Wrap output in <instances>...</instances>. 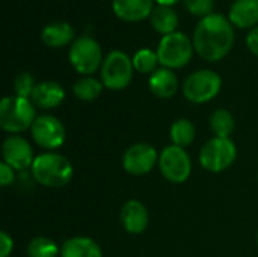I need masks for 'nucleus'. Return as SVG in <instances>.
I'll list each match as a JSON object with an SVG mask.
<instances>
[{
  "mask_svg": "<svg viewBox=\"0 0 258 257\" xmlns=\"http://www.w3.org/2000/svg\"><path fill=\"white\" fill-rule=\"evenodd\" d=\"M60 257H103V253L94 239L86 236H74L62 244Z\"/></svg>",
  "mask_w": 258,
  "mask_h": 257,
  "instance_id": "6ab92c4d",
  "label": "nucleus"
},
{
  "mask_svg": "<svg viewBox=\"0 0 258 257\" xmlns=\"http://www.w3.org/2000/svg\"><path fill=\"white\" fill-rule=\"evenodd\" d=\"M234 44L231 21L222 14H212L198 21L194 30V48L209 62L225 58Z\"/></svg>",
  "mask_w": 258,
  "mask_h": 257,
  "instance_id": "f257e3e1",
  "label": "nucleus"
},
{
  "mask_svg": "<svg viewBox=\"0 0 258 257\" xmlns=\"http://www.w3.org/2000/svg\"><path fill=\"white\" fill-rule=\"evenodd\" d=\"M228 20L237 27L254 29L258 23V0H234L230 6Z\"/></svg>",
  "mask_w": 258,
  "mask_h": 257,
  "instance_id": "f3484780",
  "label": "nucleus"
},
{
  "mask_svg": "<svg viewBox=\"0 0 258 257\" xmlns=\"http://www.w3.org/2000/svg\"><path fill=\"white\" fill-rule=\"evenodd\" d=\"M237 148L230 138H212L200 151V164L210 173H222L233 165Z\"/></svg>",
  "mask_w": 258,
  "mask_h": 257,
  "instance_id": "6e6552de",
  "label": "nucleus"
},
{
  "mask_svg": "<svg viewBox=\"0 0 258 257\" xmlns=\"http://www.w3.org/2000/svg\"><path fill=\"white\" fill-rule=\"evenodd\" d=\"M150 23L153 26V29L159 33L165 35H171L174 32H177L178 27V15L177 12L171 8V6H163V5H157L154 6L151 15H150Z\"/></svg>",
  "mask_w": 258,
  "mask_h": 257,
  "instance_id": "aec40b11",
  "label": "nucleus"
},
{
  "mask_svg": "<svg viewBox=\"0 0 258 257\" xmlns=\"http://www.w3.org/2000/svg\"><path fill=\"white\" fill-rule=\"evenodd\" d=\"M150 91L157 98H171L178 91V79L169 68H157L148 80Z\"/></svg>",
  "mask_w": 258,
  "mask_h": 257,
  "instance_id": "dca6fc26",
  "label": "nucleus"
},
{
  "mask_svg": "<svg viewBox=\"0 0 258 257\" xmlns=\"http://www.w3.org/2000/svg\"><path fill=\"white\" fill-rule=\"evenodd\" d=\"M32 138L38 147L53 151L63 145L67 133L60 120L53 115H39L30 127Z\"/></svg>",
  "mask_w": 258,
  "mask_h": 257,
  "instance_id": "9d476101",
  "label": "nucleus"
},
{
  "mask_svg": "<svg viewBox=\"0 0 258 257\" xmlns=\"http://www.w3.org/2000/svg\"><path fill=\"white\" fill-rule=\"evenodd\" d=\"M60 254V248L57 244L45 236L33 238L27 245V256L29 257H57Z\"/></svg>",
  "mask_w": 258,
  "mask_h": 257,
  "instance_id": "b1692460",
  "label": "nucleus"
},
{
  "mask_svg": "<svg viewBox=\"0 0 258 257\" xmlns=\"http://www.w3.org/2000/svg\"><path fill=\"white\" fill-rule=\"evenodd\" d=\"M30 170L33 179L47 188H62L71 182L74 174L73 164L65 156L54 151L38 155Z\"/></svg>",
  "mask_w": 258,
  "mask_h": 257,
  "instance_id": "f03ea898",
  "label": "nucleus"
},
{
  "mask_svg": "<svg viewBox=\"0 0 258 257\" xmlns=\"http://www.w3.org/2000/svg\"><path fill=\"white\" fill-rule=\"evenodd\" d=\"M157 5H163V6H172L175 3H178L180 0H156Z\"/></svg>",
  "mask_w": 258,
  "mask_h": 257,
  "instance_id": "7c9ffc66",
  "label": "nucleus"
},
{
  "mask_svg": "<svg viewBox=\"0 0 258 257\" xmlns=\"http://www.w3.org/2000/svg\"><path fill=\"white\" fill-rule=\"evenodd\" d=\"M133 59L121 50H112L101 65V82L112 91L127 88L133 79Z\"/></svg>",
  "mask_w": 258,
  "mask_h": 257,
  "instance_id": "39448f33",
  "label": "nucleus"
},
{
  "mask_svg": "<svg viewBox=\"0 0 258 257\" xmlns=\"http://www.w3.org/2000/svg\"><path fill=\"white\" fill-rule=\"evenodd\" d=\"M257 242H258V238H257Z\"/></svg>",
  "mask_w": 258,
  "mask_h": 257,
  "instance_id": "2f4dec72",
  "label": "nucleus"
},
{
  "mask_svg": "<svg viewBox=\"0 0 258 257\" xmlns=\"http://www.w3.org/2000/svg\"><path fill=\"white\" fill-rule=\"evenodd\" d=\"M36 82L35 77L30 73H20L15 80H14V91L15 95L18 97H24V98H30L33 94V89L36 88Z\"/></svg>",
  "mask_w": 258,
  "mask_h": 257,
  "instance_id": "a878e982",
  "label": "nucleus"
},
{
  "mask_svg": "<svg viewBox=\"0 0 258 257\" xmlns=\"http://www.w3.org/2000/svg\"><path fill=\"white\" fill-rule=\"evenodd\" d=\"M194 41L186 33L174 32L171 35H165L157 47L159 64L163 68H181L187 65L194 55Z\"/></svg>",
  "mask_w": 258,
  "mask_h": 257,
  "instance_id": "20e7f679",
  "label": "nucleus"
},
{
  "mask_svg": "<svg viewBox=\"0 0 258 257\" xmlns=\"http://www.w3.org/2000/svg\"><path fill=\"white\" fill-rule=\"evenodd\" d=\"M124 230L130 235H141L148 227L150 215L145 204L139 200H128L119 214Z\"/></svg>",
  "mask_w": 258,
  "mask_h": 257,
  "instance_id": "ddd939ff",
  "label": "nucleus"
},
{
  "mask_svg": "<svg viewBox=\"0 0 258 257\" xmlns=\"http://www.w3.org/2000/svg\"><path fill=\"white\" fill-rule=\"evenodd\" d=\"M74 38V27L67 21H51L41 30V39L48 47H65Z\"/></svg>",
  "mask_w": 258,
  "mask_h": 257,
  "instance_id": "a211bd4d",
  "label": "nucleus"
},
{
  "mask_svg": "<svg viewBox=\"0 0 258 257\" xmlns=\"http://www.w3.org/2000/svg\"><path fill=\"white\" fill-rule=\"evenodd\" d=\"M115 15L124 21H141L151 15L153 0H112Z\"/></svg>",
  "mask_w": 258,
  "mask_h": 257,
  "instance_id": "2eb2a0df",
  "label": "nucleus"
},
{
  "mask_svg": "<svg viewBox=\"0 0 258 257\" xmlns=\"http://www.w3.org/2000/svg\"><path fill=\"white\" fill-rule=\"evenodd\" d=\"M2 156H3V162L12 167L15 171L32 168L35 161L30 144L20 135H11L3 141Z\"/></svg>",
  "mask_w": 258,
  "mask_h": 257,
  "instance_id": "f8f14e48",
  "label": "nucleus"
},
{
  "mask_svg": "<svg viewBox=\"0 0 258 257\" xmlns=\"http://www.w3.org/2000/svg\"><path fill=\"white\" fill-rule=\"evenodd\" d=\"M159 164L156 148L147 142L130 145L122 156V167L132 176H145Z\"/></svg>",
  "mask_w": 258,
  "mask_h": 257,
  "instance_id": "9b49d317",
  "label": "nucleus"
},
{
  "mask_svg": "<svg viewBox=\"0 0 258 257\" xmlns=\"http://www.w3.org/2000/svg\"><path fill=\"white\" fill-rule=\"evenodd\" d=\"M169 136L172 139V145L184 148L190 145L195 139V126L190 120L180 118L172 123L169 129Z\"/></svg>",
  "mask_w": 258,
  "mask_h": 257,
  "instance_id": "412c9836",
  "label": "nucleus"
},
{
  "mask_svg": "<svg viewBox=\"0 0 258 257\" xmlns=\"http://www.w3.org/2000/svg\"><path fill=\"white\" fill-rule=\"evenodd\" d=\"M246 45L248 48L258 56V26H255L254 29H251L246 35Z\"/></svg>",
  "mask_w": 258,
  "mask_h": 257,
  "instance_id": "c756f323",
  "label": "nucleus"
},
{
  "mask_svg": "<svg viewBox=\"0 0 258 257\" xmlns=\"http://www.w3.org/2000/svg\"><path fill=\"white\" fill-rule=\"evenodd\" d=\"M12 250H14L12 238L6 232H2L0 233V257H9Z\"/></svg>",
  "mask_w": 258,
  "mask_h": 257,
  "instance_id": "c85d7f7f",
  "label": "nucleus"
},
{
  "mask_svg": "<svg viewBox=\"0 0 258 257\" xmlns=\"http://www.w3.org/2000/svg\"><path fill=\"white\" fill-rule=\"evenodd\" d=\"M36 120L35 105L30 98L8 95L0 101V127L12 135L32 127Z\"/></svg>",
  "mask_w": 258,
  "mask_h": 257,
  "instance_id": "7ed1b4c3",
  "label": "nucleus"
},
{
  "mask_svg": "<svg viewBox=\"0 0 258 257\" xmlns=\"http://www.w3.org/2000/svg\"><path fill=\"white\" fill-rule=\"evenodd\" d=\"M236 121L230 111L227 109H216L210 115V129L218 138H230L234 132Z\"/></svg>",
  "mask_w": 258,
  "mask_h": 257,
  "instance_id": "5701e85b",
  "label": "nucleus"
},
{
  "mask_svg": "<svg viewBox=\"0 0 258 257\" xmlns=\"http://www.w3.org/2000/svg\"><path fill=\"white\" fill-rule=\"evenodd\" d=\"M159 170L171 183H184L192 173V161L187 151L177 145H168L159 155Z\"/></svg>",
  "mask_w": 258,
  "mask_h": 257,
  "instance_id": "1a4fd4ad",
  "label": "nucleus"
},
{
  "mask_svg": "<svg viewBox=\"0 0 258 257\" xmlns=\"http://www.w3.org/2000/svg\"><path fill=\"white\" fill-rule=\"evenodd\" d=\"M68 58L73 68L83 76L94 74L104 61L100 44L88 35H82L73 41Z\"/></svg>",
  "mask_w": 258,
  "mask_h": 257,
  "instance_id": "423d86ee",
  "label": "nucleus"
},
{
  "mask_svg": "<svg viewBox=\"0 0 258 257\" xmlns=\"http://www.w3.org/2000/svg\"><path fill=\"white\" fill-rule=\"evenodd\" d=\"M103 86H104L103 82H100L91 76H83L74 83L73 92L82 101H94L100 97Z\"/></svg>",
  "mask_w": 258,
  "mask_h": 257,
  "instance_id": "4be33fe9",
  "label": "nucleus"
},
{
  "mask_svg": "<svg viewBox=\"0 0 258 257\" xmlns=\"http://www.w3.org/2000/svg\"><path fill=\"white\" fill-rule=\"evenodd\" d=\"M222 88L221 76L213 70H198L183 82V95L190 103H206L213 100Z\"/></svg>",
  "mask_w": 258,
  "mask_h": 257,
  "instance_id": "0eeeda50",
  "label": "nucleus"
},
{
  "mask_svg": "<svg viewBox=\"0 0 258 257\" xmlns=\"http://www.w3.org/2000/svg\"><path fill=\"white\" fill-rule=\"evenodd\" d=\"M187 11L197 17H209L213 14L215 0H184Z\"/></svg>",
  "mask_w": 258,
  "mask_h": 257,
  "instance_id": "bb28decb",
  "label": "nucleus"
},
{
  "mask_svg": "<svg viewBox=\"0 0 258 257\" xmlns=\"http://www.w3.org/2000/svg\"><path fill=\"white\" fill-rule=\"evenodd\" d=\"M63 98H65V91L54 80L39 82L36 85V88L33 89V94L30 97L35 108H39V109L57 108L63 101Z\"/></svg>",
  "mask_w": 258,
  "mask_h": 257,
  "instance_id": "4468645a",
  "label": "nucleus"
},
{
  "mask_svg": "<svg viewBox=\"0 0 258 257\" xmlns=\"http://www.w3.org/2000/svg\"><path fill=\"white\" fill-rule=\"evenodd\" d=\"M14 180H15V170L12 167H9L8 164L2 162L0 164V183H2V186L6 188V186L12 185Z\"/></svg>",
  "mask_w": 258,
  "mask_h": 257,
  "instance_id": "cd10ccee",
  "label": "nucleus"
},
{
  "mask_svg": "<svg viewBox=\"0 0 258 257\" xmlns=\"http://www.w3.org/2000/svg\"><path fill=\"white\" fill-rule=\"evenodd\" d=\"M157 64H159L157 52H153L151 48H141L133 56L135 70L144 74H148V73L153 74L157 70Z\"/></svg>",
  "mask_w": 258,
  "mask_h": 257,
  "instance_id": "393cba45",
  "label": "nucleus"
}]
</instances>
